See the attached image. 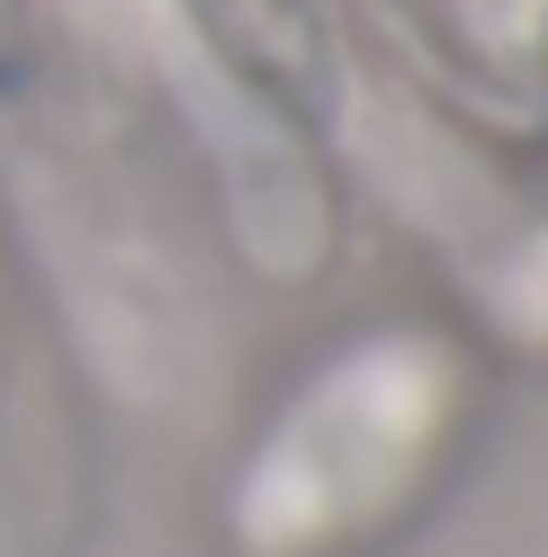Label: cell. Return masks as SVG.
<instances>
[{"label": "cell", "mask_w": 548, "mask_h": 557, "mask_svg": "<svg viewBox=\"0 0 548 557\" xmlns=\"http://www.w3.org/2000/svg\"><path fill=\"white\" fill-rule=\"evenodd\" d=\"M450 387L459 369L423 333L333 360L306 387V405L270 432L261 468L244 476V540L288 557V548H324L341 531H360L369 512H387L432 459L440 423H450Z\"/></svg>", "instance_id": "cell-1"}]
</instances>
